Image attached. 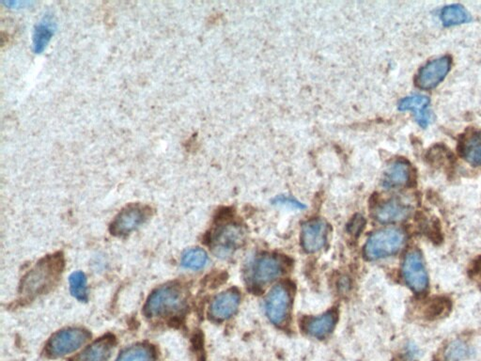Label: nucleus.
Here are the masks:
<instances>
[{"instance_id": "obj_1", "label": "nucleus", "mask_w": 481, "mask_h": 361, "mask_svg": "<svg viewBox=\"0 0 481 361\" xmlns=\"http://www.w3.org/2000/svg\"><path fill=\"white\" fill-rule=\"evenodd\" d=\"M62 255L46 257L23 278L20 284V295L24 300H31L38 295L45 294L59 281L64 269Z\"/></svg>"}, {"instance_id": "obj_2", "label": "nucleus", "mask_w": 481, "mask_h": 361, "mask_svg": "<svg viewBox=\"0 0 481 361\" xmlns=\"http://www.w3.org/2000/svg\"><path fill=\"white\" fill-rule=\"evenodd\" d=\"M185 307L184 291L178 285H166L150 295L144 307L147 317H162L179 313Z\"/></svg>"}, {"instance_id": "obj_3", "label": "nucleus", "mask_w": 481, "mask_h": 361, "mask_svg": "<svg viewBox=\"0 0 481 361\" xmlns=\"http://www.w3.org/2000/svg\"><path fill=\"white\" fill-rule=\"evenodd\" d=\"M406 242L405 232L400 229H381L368 238L365 255L368 260H379L394 255Z\"/></svg>"}, {"instance_id": "obj_4", "label": "nucleus", "mask_w": 481, "mask_h": 361, "mask_svg": "<svg viewBox=\"0 0 481 361\" xmlns=\"http://www.w3.org/2000/svg\"><path fill=\"white\" fill-rule=\"evenodd\" d=\"M90 333L83 328L72 327L52 336L46 346V354L52 358L64 357L80 348L89 340Z\"/></svg>"}, {"instance_id": "obj_5", "label": "nucleus", "mask_w": 481, "mask_h": 361, "mask_svg": "<svg viewBox=\"0 0 481 361\" xmlns=\"http://www.w3.org/2000/svg\"><path fill=\"white\" fill-rule=\"evenodd\" d=\"M245 232L240 226L227 224L218 228L213 234L210 244L213 251L220 258L231 256L243 244Z\"/></svg>"}, {"instance_id": "obj_6", "label": "nucleus", "mask_w": 481, "mask_h": 361, "mask_svg": "<svg viewBox=\"0 0 481 361\" xmlns=\"http://www.w3.org/2000/svg\"><path fill=\"white\" fill-rule=\"evenodd\" d=\"M403 276L407 285L417 294H422L427 290L428 273L419 251L411 250L407 253L403 264Z\"/></svg>"}, {"instance_id": "obj_7", "label": "nucleus", "mask_w": 481, "mask_h": 361, "mask_svg": "<svg viewBox=\"0 0 481 361\" xmlns=\"http://www.w3.org/2000/svg\"><path fill=\"white\" fill-rule=\"evenodd\" d=\"M150 208L141 204H131L120 211L110 226L115 235H125L138 229L150 218Z\"/></svg>"}, {"instance_id": "obj_8", "label": "nucleus", "mask_w": 481, "mask_h": 361, "mask_svg": "<svg viewBox=\"0 0 481 361\" xmlns=\"http://www.w3.org/2000/svg\"><path fill=\"white\" fill-rule=\"evenodd\" d=\"M451 59L450 57H442L431 60L418 73L415 83L422 90L433 89L438 86L450 70Z\"/></svg>"}, {"instance_id": "obj_9", "label": "nucleus", "mask_w": 481, "mask_h": 361, "mask_svg": "<svg viewBox=\"0 0 481 361\" xmlns=\"http://www.w3.org/2000/svg\"><path fill=\"white\" fill-rule=\"evenodd\" d=\"M289 297L288 290L282 285L275 286L266 299V313L271 322L275 325H282L288 317L289 310Z\"/></svg>"}, {"instance_id": "obj_10", "label": "nucleus", "mask_w": 481, "mask_h": 361, "mask_svg": "<svg viewBox=\"0 0 481 361\" xmlns=\"http://www.w3.org/2000/svg\"><path fill=\"white\" fill-rule=\"evenodd\" d=\"M327 223L322 220L308 221L302 228V245L308 253H316L324 247L327 239Z\"/></svg>"}, {"instance_id": "obj_11", "label": "nucleus", "mask_w": 481, "mask_h": 361, "mask_svg": "<svg viewBox=\"0 0 481 361\" xmlns=\"http://www.w3.org/2000/svg\"><path fill=\"white\" fill-rule=\"evenodd\" d=\"M282 264L280 259L274 256H264L255 262L253 267L252 278L258 285H264L282 274Z\"/></svg>"}, {"instance_id": "obj_12", "label": "nucleus", "mask_w": 481, "mask_h": 361, "mask_svg": "<svg viewBox=\"0 0 481 361\" xmlns=\"http://www.w3.org/2000/svg\"><path fill=\"white\" fill-rule=\"evenodd\" d=\"M240 295L235 290H229L218 295L212 302L210 313L215 320H225L234 316L239 307Z\"/></svg>"}, {"instance_id": "obj_13", "label": "nucleus", "mask_w": 481, "mask_h": 361, "mask_svg": "<svg viewBox=\"0 0 481 361\" xmlns=\"http://www.w3.org/2000/svg\"><path fill=\"white\" fill-rule=\"evenodd\" d=\"M57 30V23L52 15L46 13L34 27L32 46L35 54H42L50 43Z\"/></svg>"}, {"instance_id": "obj_14", "label": "nucleus", "mask_w": 481, "mask_h": 361, "mask_svg": "<svg viewBox=\"0 0 481 361\" xmlns=\"http://www.w3.org/2000/svg\"><path fill=\"white\" fill-rule=\"evenodd\" d=\"M412 169L405 161H396L385 171L382 185L387 190L406 187L411 182Z\"/></svg>"}, {"instance_id": "obj_15", "label": "nucleus", "mask_w": 481, "mask_h": 361, "mask_svg": "<svg viewBox=\"0 0 481 361\" xmlns=\"http://www.w3.org/2000/svg\"><path fill=\"white\" fill-rule=\"evenodd\" d=\"M429 104H430V99L427 97L415 94L401 100L399 104V109L401 111L414 112L418 125L426 128L430 125L431 120V115L427 111Z\"/></svg>"}, {"instance_id": "obj_16", "label": "nucleus", "mask_w": 481, "mask_h": 361, "mask_svg": "<svg viewBox=\"0 0 481 361\" xmlns=\"http://www.w3.org/2000/svg\"><path fill=\"white\" fill-rule=\"evenodd\" d=\"M411 215V208L401 204L397 199H392L380 205L375 211L376 220L382 223L401 222Z\"/></svg>"}, {"instance_id": "obj_17", "label": "nucleus", "mask_w": 481, "mask_h": 361, "mask_svg": "<svg viewBox=\"0 0 481 361\" xmlns=\"http://www.w3.org/2000/svg\"><path fill=\"white\" fill-rule=\"evenodd\" d=\"M114 346V337L106 336L85 349L75 361H108Z\"/></svg>"}, {"instance_id": "obj_18", "label": "nucleus", "mask_w": 481, "mask_h": 361, "mask_svg": "<svg viewBox=\"0 0 481 361\" xmlns=\"http://www.w3.org/2000/svg\"><path fill=\"white\" fill-rule=\"evenodd\" d=\"M336 321H337V313L333 311H328L322 316L308 320L305 324V330L313 337L324 338L334 330Z\"/></svg>"}, {"instance_id": "obj_19", "label": "nucleus", "mask_w": 481, "mask_h": 361, "mask_svg": "<svg viewBox=\"0 0 481 361\" xmlns=\"http://www.w3.org/2000/svg\"><path fill=\"white\" fill-rule=\"evenodd\" d=\"M461 157L474 166H481V134L466 136L459 147Z\"/></svg>"}, {"instance_id": "obj_20", "label": "nucleus", "mask_w": 481, "mask_h": 361, "mask_svg": "<svg viewBox=\"0 0 481 361\" xmlns=\"http://www.w3.org/2000/svg\"><path fill=\"white\" fill-rule=\"evenodd\" d=\"M451 303L445 297H433L423 307V316L428 320H436L450 313Z\"/></svg>"}, {"instance_id": "obj_21", "label": "nucleus", "mask_w": 481, "mask_h": 361, "mask_svg": "<svg viewBox=\"0 0 481 361\" xmlns=\"http://www.w3.org/2000/svg\"><path fill=\"white\" fill-rule=\"evenodd\" d=\"M441 18L445 26H457L470 21L469 13L461 5H450L442 10Z\"/></svg>"}, {"instance_id": "obj_22", "label": "nucleus", "mask_w": 481, "mask_h": 361, "mask_svg": "<svg viewBox=\"0 0 481 361\" xmlns=\"http://www.w3.org/2000/svg\"><path fill=\"white\" fill-rule=\"evenodd\" d=\"M116 361H155V354L152 347L138 344L124 350Z\"/></svg>"}, {"instance_id": "obj_23", "label": "nucleus", "mask_w": 481, "mask_h": 361, "mask_svg": "<svg viewBox=\"0 0 481 361\" xmlns=\"http://www.w3.org/2000/svg\"><path fill=\"white\" fill-rule=\"evenodd\" d=\"M208 262L206 251L201 248H192L184 254L182 259V267L191 270H199L205 267Z\"/></svg>"}, {"instance_id": "obj_24", "label": "nucleus", "mask_w": 481, "mask_h": 361, "mask_svg": "<svg viewBox=\"0 0 481 361\" xmlns=\"http://www.w3.org/2000/svg\"><path fill=\"white\" fill-rule=\"evenodd\" d=\"M471 354L470 347L463 341H454L448 344L444 351L445 361H461Z\"/></svg>"}, {"instance_id": "obj_25", "label": "nucleus", "mask_w": 481, "mask_h": 361, "mask_svg": "<svg viewBox=\"0 0 481 361\" xmlns=\"http://www.w3.org/2000/svg\"><path fill=\"white\" fill-rule=\"evenodd\" d=\"M71 292L76 299L87 300V278L81 271H76L70 277Z\"/></svg>"}, {"instance_id": "obj_26", "label": "nucleus", "mask_w": 481, "mask_h": 361, "mask_svg": "<svg viewBox=\"0 0 481 361\" xmlns=\"http://www.w3.org/2000/svg\"><path fill=\"white\" fill-rule=\"evenodd\" d=\"M366 221L364 218L361 217V215H355L351 223L349 225V232L352 234H358L361 231H362L363 227H364Z\"/></svg>"}, {"instance_id": "obj_27", "label": "nucleus", "mask_w": 481, "mask_h": 361, "mask_svg": "<svg viewBox=\"0 0 481 361\" xmlns=\"http://www.w3.org/2000/svg\"><path fill=\"white\" fill-rule=\"evenodd\" d=\"M275 204H283L287 205V206H291L295 208V209H304L306 207L304 204H301V202L295 201L294 199L287 198V197H278L274 201Z\"/></svg>"}, {"instance_id": "obj_28", "label": "nucleus", "mask_w": 481, "mask_h": 361, "mask_svg": "<svg viewBox=\"0 0 481 361\" xmlns=\"http://www.w3.org/2000/svg\"><path fill=\"white\" fill-rule=\"evenodd\" d=\"M3 3L10 9H20V8H24L31 4L27 1H5Z\"/></svg>"}]
</instances>
